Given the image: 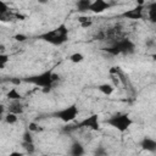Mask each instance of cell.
I'll return each mask as SVG.
<instances>
[{
    "instance_id": "obj_21",
    "label": "cell",
    "mask_w": 156,
    "mask_h": 156,
    "mask_svg": "<svg viewBox=\"0 0 156 156\" xmlns=\"http://www.w3.org/2000/svg\"><path fill=\"white\" fill-rule=\"evenodd\" d=\"M7 62H9V55L7 54H0V69L5 68Z\"/></svg>"
},
{
    "instance_id": "obj_19",
    "label": "cell",
    "mask_w": 156,
    "mask_h": 156,
    "mask_svg": "<svg viewBox=\"0 0 156 156\" xmlns=\"http://www.w3.org/2000/svg\"><path fill=\"white\" fill-rule=\"evenodd\" d=\"M78 21H79L80 26H82V27H84V28L90 27V26H91V23H93V21H91V18H90V17H79V18H78Z\"/></svg>"
},
{
    "instance_id": "obj_4",
    "label": "cell",
    "mask_w": 156,
    "mask_h": 156,
    "mask_svg": "<svg viewBox=\"0 0 156 156\" xmlns=\"http://www.w3.org/2000/svg\"><path fill=\"white\" fill-rule=\"evenodd\" d=\"M106 123L113 127L115 129H117L118 132L123 133L127 129H129V127L133 124V119L129 117L128 113H116L110 118H107Z\"/></svg>"
},
{
    "instance_id": "obj_22",
    "label": "cell",
    "mask_w": 156,
    "mask_h": 156,
    "mask_svg": "<svg viewBox=\"0 0 156 156\" xmlns=\"http://www.w3.org/2000/svg\"><path fill=\"white\" fill-rule=\"evenodd\" d=\"M22 141H23V143H33V136H32V133H30L29 130H27V132L23 133Z\"/></svg>"
},
{
    "instance_id": "obj_28",
    "label": "cell",
    "mask_w": 156,
    "mask_h": 156,
    "mask_svg": "<svg viewBox=\"0 0 156 156\" xmlns=\"http://www.w3.org/2000/svg\"><path fill=\"white\" fill-rule=\"evenodd\" d=\"M5 50H6V48H5V45L0 43V54H4V51H5Z\"/></svg>"
},
{
    "instance_id": "obj_27",
    "label": "cell",
    "mask_w": 156,
    "mask_h": 156,
    "mask_svg": "<svg viewBox=\"0 0 156 156\" xmlns=\"http://www.w3.org/2000/svg\"><path fill=\"white\" fill-rule=\"evenodd\" d=\"M4 111H5V107H4V105L0 104V118H1L2 115H4Z\"/></svg>"
},
{
    "instance_id": "obj_13",
    "label": "cell",
    "mask_w": 156,
    "mask_h": 156,
    "mask_svg": "<svg viewBox=\"0 0 156 156\" xmlns=\"http://www.w3.org/2000/svg\"><path fill=\"white\" fill-rule=\"evenodd\" d=\"M90 4H91L90 0H79L77 2V10L79 12H87L90 9Z\"/></svg>"
},
{
    "instance_id": "obj_26",
    "label": "cell",
    "mask_w": 156,
    "mask_h": 156,
    "mask_svg": "<svg viewBox=\"0 0 156 156\" xmlns=\"http://www.w3.org/2000/svg\"><path fill=\"white\" fill-rule=\"evenodd\" d=\"M7 156H23V152H20V151H12V152H10Z\"/></svg>"
},
{
    "instance_id": "obj_15",
    "label": "cell",
    "mask_w": 156,
    "mask_h": 156,
    "mask_svg": "<svg viewBox=\"0 0 156 156\" xmlns=\"http://www.w3.org/2000/svg\"><path fill=\"white\" fill-rule=\"evenodd\" d=\"M149 18L151 22H156V2H152L149 7Z\"/></svg>"
},
{
    "instance_id": "obj_6",
    "label": "cell",
    "mask_w": 156,
    "mask_h": 156,
    "mask_svg": "<svg viewBox=\"0 0 156 156\" xmlns=\"http://www.w3.org/2000/svg\"><path fill=\"white\" fill-rule=\"evenodd\" d=\"M77 126V129H80V128H89L91 130H95L98 132L100 129V122H99V115L98 113H93L88 117H85L84 119H82L80 122L76 123Z\"/></svg>"
},
{
    "instance_id": "obj_17",
    "label": "cell",
    "mask_w": 156,
    "mask_h": 156,
    "mask_svg": "<svg viewBox=\"0 0 156 156\" xmlns=\"http://www.w3.org/2000/svg\"><path fill=\"white\" fill-rule=\"evenodd\" d=\"M69 60H71L72 62H74V63H79V62H82V61L84 60V56H83L80 52H74V54H72V55L69 56Z\"/></svg>"
},
{
    "instance_id": "obj_29",
    "label": "cell",
    "mask_w": 156,
    "mask_h": 156,
    "mask_svg": "<svg viewBox=\"0 0 156 156\" xmlns=\"http://www.w3.org/2000/svg\"><path fill=\"white\" fill-rule=\"evenodd\" d=\"M40 156H48V155H40Z\"/></svg>"
},
{
    "instance_id": "obj_20",
    "label": "cell",
    "mask_w": 156,
    "mask_h": 156,
    "mask_svg": "<svg viewBox=\"0 0 156 156\" xmlns=\"http://www.w3.org/2000/svg\"><path fill=\"white\" fill-rule=\"evenodd\" d=\"M94 156H107V150L100 145L94 150Z\"/></svg>"
},
{
    "instance_id": "obj_2",
    "label": "cell",
    "mask_w": 156,
    "mask_h": 156,
    "mask_svg": "<svg viewBox=\"0 0 156 156\" xmlns=\"http://www.w3.org/2000/svg\"><path fill=\"white\" fill-rule=\"evenodd\" d=\"M38 39H41V40H44L51 45L60 46L68 40V28L66 27V24L62 23L58 27H56L55 29L40 34L38 37Z\"/></svg>"
},
{
    "instance_id": "obj_3",
    "label": "cell",
    "mask_w": 156,
    "mask_h": 156,
    "mask_svg": "<svg viewBox=\"0 0 156 156\" xmlns=\"http://www.w3.org/2000/svg\"><path fill=\"white\" fill-rule=\"evenodd\" d=\"M105 52H107L111 56H117V55H130L135 51V44L129 39V38H119L115 40L110 46H106L102 49Z\"/></svg>"
},
{
    "instance_id": "obj_12",
    "label": "cell",
    "mask_w": 156,
    "mask_h": 156,
    "mask_svg": "<svg viewBox=\"0 0 156 156\" xmlns=\"http://www.w3.org/2000/svg\"><path fill=\"white\" fill-rule=\"evenodd\" d=\"M6 98H7L9 100H11V101H17V100H21V99H22V94H20L16 88H12V89H10V90L7 91Z\"/></svg>"
},
{
    "instance_id": "obj_25",
    "label": "cell",
    "mask_w": 156,
    "mask_h": 156,
    "mask_svg": "<svg viewBox=\"0 0 156 156\" xmlns=\"http://www.w3.org/2000/svg\"><path fill=\"white\" fill-rule=\"evenodd\" d=\"M39 128H38V124H35V123H29V132H33V130H38Z\"/></svg>"
},
{
    "instance_id": "obj_1",
    "label": "cell",
    "mask_w": 156,
    "mask_h": 156,
    "mask_svg": "<svg viewBox=\"0 0 156 156\" xmlns=\"http://www.w3.org/2000/svg\"><path fill=\"white\" fill-rule=\"evenodd\" d=\"M60 79V76L54 73L52 69H49V71H44L39 74H34V76H29V77H26L22 79V82H26V83H30V84H34L37 87H40L43 88V90L45 93L50 91L54 83L57 82Z\"/></svg>"
},
{
    "instance_id": "obj_23",
    "label": "cell",
    "mask_w": 156,
    "mask_h": 156,
    "mask_svg": "<svg viewBox=\"0 0 156 156\" xmlns=\"http://www.w3.org/2000/svg\"><path fill=\"white\" fill-rule=\"evenodd\" d=\"M7 11H9V6H7V4L4 2V1H0V12L4 13V15H6Z\"/></svg>"
},
{
    "instance_id": "obj_9",
    "label": "cell",
    "mask_w": 156,
    "mask_h": 156,
    "mask_svg": "<svg viewBox=\"0 0 156 156\" xmlns=\"http://www.w3.org/2000/svg\"><path fill=\"white\" fill-rule=\"evenodd\" d=\"M140 146L143 150H146L149 152H155L156 151V141L152 138L145 136L141 141H140Z\"/></svg>"
},
{
    "instance_id": "obj_16",
    "label": "cell",
    "mask_w": 156,
    "mask_h": 156,
    "mask_svg": "<svg viewBox=\"0 0 156 156\" xmlns=\"http://www.w3.org/2000/svg\"><path fill=\"white\" fill-rule=\"evenodd\" d=\"M22 147H23V149L26 150V152L29 154V155L34 154V151H35V147H34V144H33V143H23V141H22Z\"/></svg>"
},
{
    "instance_id": "obj_8",
    "label": "cell",
    "mask_w": 156,
    "mask_h": 156,
    "mask_svg": "<svg viewBox=\"0 0 156 156\" xmlns=\"http://www.w3.org/2000/svg\"><path fill=\"white\" fill-rule=\"evenodd\" d=\"M110 6H111V4L110 2H106L105 0H95V1H93L90 4L89 11H91L94 13H101L105 10H107Z\"/></svg>"
},
{
    "instance_id": "obj_10",
    "label": "cell",
    "mask_w": 156,
    "mask_h": 156,
    "mask_svg": "<svg viewBox=\"0 0 156 156\" xmlns=\"http://www.w3.org/2000/svg\"><path fill=\"white\" fill-rule=\"evenodd\" d=\"M84 154H85V149L79 141L72 143L69 147V156H83Z\"/></svg>"
},
{
    "instance_id": "obj_5",
    "label": "cell",
    "mask_w": 156,
    "mask_h": 156,
    "mask_svg": "<svg viewBox=\"0 0 156 156\" xmlns=\"http://www.w3.org/2000/svg\"><path fill=\"white\" fill-rule=\"evenodd\" d=\"M78 113H79L78 106L76 104H72L69 106H66L65 108H61V110H57V111L52 112L50 116L55 117L57 119H61L65 123H69V122H73L77 118Z\"/></svg>"
},
{
    "instance_id": "obj_18",
    "label": "cell",
    "mask_w": 156,
    "mask_h": 156,
    "mask_svg": "<svg viewBox=\"0 0 156 156\" xmlns=\"http://www.w3.org/2000/svg\"><path fill=\"white\" fill-rule=\"evenodd\" d=\"M17 119H18L17 115H13V113H10V112L5 116V122H6L7 124H15V123L17 122Z\"/></svg>"
},
{
    "instance_id": "obj_14",
    "label": "cell",
    "mask_w": 156,
    "mask_h": 156,
    "mask_svg": "<svg viewBox=\"0 0 156 156\" xmlns=\"http://www.w3.org/2000/svg\"><path fill=\"white\" fill-rule=\"evenodd\" d=\"M98 89H99V91H101L104 95H111V94L113 93V90H115L113 85H111V84H108V83L100 84V85L98 87Z\"/></svg>"
},
{
    "instance_id": "obj_7",
    "label": "cell",
    "mask_w": 156,
    "mask_h": 156,
    "mask_svg": "<svg viewBox=\"0 0 156 156\" xmlns=\"http://www.w3.org/2000/svg\"><path fill=\"white\" fill-rule=\"evenodd\" d=\"M119 17L128 18V20H141L144 17V5H143V1H139V4L135 7L122 12L119 15Z\"/></svg>"
},
{
    "instance_id": "obj_11",
    "label": "cell",
    "mask_w": 156,
    "mask_h": 156,
    "mask_svg": "<svg viewBox=\"0 0 156 156\" xmlns=\"http://www.w3.org/2000/svg\"><path fill=\"white\" fill-rule=\"evenodd\" d=\"M24 111V106L21 102V100L17 101H11V104L9 105V112L13 113V115H21Z\"/></svg>"
},
{
    "instance_id": "obj_24",
    "label": "cell",
    "mask_w": 156,
    "mask_h": 156,
    "mask_svg": "<svg viewBox=\"0 0 156 156\" xmlns=\"http://www.w3.org/2000/svg\"><path fill=\"white\" fill-rule=\"evenodd\" d=\"M13 38H15L17 41H24V40L27 39V35H24V34H16Z\"/></svg>"
}]
</instances>
